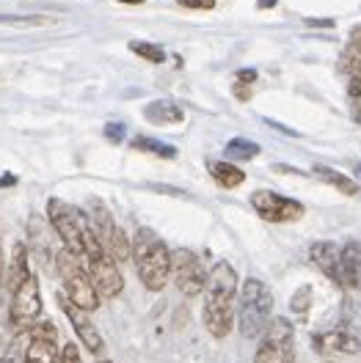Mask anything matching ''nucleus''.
Listing matches in <instances>:
<instances>
[{"mask_svg":"<svg viewBox=\"0 0 361 363\" xmlns=\"http://www.w3.org/2000/svg\"><path fill=\"white\" fill-rule=\"evenodd\" d=\"M342 278L350 289L361 292V242H345L342 248Z\"/></svg>","mask_w":361,"mask_h":363,"instance_id":"4468645a","label":"nucleus"},{"mask_svg":"<svg viewBox=\"0 0 361 363\" xmlns=\"http://www.w3.org/2000/svg\"><path fill=\"white\" fill-rule=\"evenodd\" d=\"M133 262L146 289L160 292L171 278V250L152 228H138L133 237Z\"/></svg>","mask_w":361,"mask_h":363,"instance_id":"f03ea898","label":"nucleus"},{"mask_svg":"<svg viewBox=\"0 0 361 363\" xmlns=\"http://www.w3.org/2000/svg\"><path fill=\"white\" fill-rule=\"evenodd\" d=\"M320 352H359L361 341L345 330H331V333H320L315 339Z\"/></svg>","mask_w":361,"mask_h":363,"instance_id":"2eb2a0df","label":"nucleus"},{"mask_svg":"<svg viewBox=\"0 0 361 363\" xmlns=\"http://www.w3.org/2000/svg\"><path fill=\"white\" fill-rule=\"evenodd\" d=\"M353 118L361 124V96H356V99H353Z\"/></svg>","mask_w":361,"mask_h":363,"instance_id":"c756f323","label":"nucleus"},{"mask_svg":"<svg viewBox=\"0 0 361 363\" xmlns=\"http://www.w3.org/2000/svg\"><path fill=\"white\" fill-rule=\"evenodd\" d=\"M182 9H202V11H210L215 6V0H177Z\"/></svg>","mask_w":361,"mask_h":363,"instance_id":"a878e982","label":"nucleus"},{"mask_svg":"<svg viewBox=\"0 0 361 363\" xmlns=\"http://www.w3.org/2000/svg\"><path fill=\"white\" fill-rule=\"evenodd\" d=\"M254 363H293V325L287 319H271Z\"/></svg>","mask_w":361,"mask_h":363,"instance_id":"1a4fd4ad","label":"nucleus"},{"mask_svg":"<svg viewBox=\"0 0 361 363\" xmlns=\"http://www.w3.org/2000/svg\"><path fill=\"white\" fill-rule=\"evenodd\" d=\"M259 155V146L254 140H246V138H232L226 143V157L232 160H254Z\"/></svg>","mask_w":361,"mask_h":363,"instance_id":"aec40b11","label":"nucleus"},{"mask_svg":"<svg viewBox=\"0 0 361 363\" xmlns=\"http://www.w3.org/2000/svg\"><path fill=\"white\" fill-rule=\"evenodd\" d=\"M97 363H113V361H97Z\"/></svg>","mask_w":361,"mask_h":363,"instance_id":"f704fd0d","label":"nucleus"},{"mask_svg":"<svg viewBox=\"0 0 361 363\" xmlns=\"http://www.w3.org/2000/svg\"><path fill=\"white\" fill-rule=\"evenodd\" d=\"M0 350H3V333H0Z\"/></svg>","mask_w":361,"mask_h":363,"instance_id":"72a5a7b5","label":"nucleus"},{"mask_svg":"<svg viewBox=\"0 0 361 363\" xmlns=\"http://www.w3.org/2000/svg\"><path fill=\"white\" fill-rule=\"evenodd\" d=\"M130 50H133L136 55H141L144 61H152V64H163V61H166V52H163V47H158V45L133 42V45H130Z\"/></svg>","mask_w":361,"mask_h":363,"instance_id":"5701e85b","label":"nucleus"},{"mask_svg":"<svg viewBox=\"0 0 361 363\" xmlns=\"http://www.w3.org/2000/svg\"><path fill=\"white\" fill-rule=\"evenodd\" d=\"M83 248H86L83 262H86V270H89L99 297L113 300V297L122 295L124 278H122V272H119V262H116L111 253H108V248L99 242V237L91 231V226H86V231H83Z\"/></svg>","mask_w":361,"mask_h":363,"instance_id":"7ed1b4c3","label":"nucleus"},{"mask_svg":"<svg viewBox=\"0 0 361 363\" xmlns=\"http://www.w3.org/2000/svg\"><path fill=\"white\" fill-rule=\"evenodd\" d=\"M105 138L113 140V143H119V140L124 138V127H122V124H108V127H105Z\"/></svg>","mask_w":361,"mask_h":363,"instance_id":"cd10ccee","label":"nucleus"},{"mask_svg":"<svg viewBox=\"0 0 361 363\" xmlns=\"http://www.w3.org/2000/svg\"><path fill=\"white\" fill-rule=\"evenodd\" d=\"M271 289L259 278H249L240 289V333L246 339H259L271 325Z\"/></svg>","mask_w":361,"mask_h":363,"instance_id":"20e7f679","label":"nucleus"},{"mask_svg":"<svg viewBox=\"0 0 361 363\" xmlns=\"http://www.w3.org/2000/svg\"><path fill=\"white\" fill-rule=\"evenodd\" d=\"M144 116L152 121V124H177L185 118L177 105H171V102H152V105H146V111Z\"/></svg>","mask_w":361,"mask_h":363,"instance_id":"f3484780","label":"nucleus"},{"mask_svg":"<svg viewBox=\"0 0 361 363\" xmlns=\"http://www.w3.org/2000/svg\"><path fill=\"white\" fill-rule=\"evenodd\" d=\"M47 218H50V223L55 228V234L61 237L64 248L77 253V256L86 253V248H83V231L89 226V220H86V215L80 209H75V206L61 201V199H50L47 201Z\"/></svg>","mask_w":361,"mask_h":363,"instance_id":"423d86ee","label":"nucleus"},{"mask_svg":"<svg viewBox=\"0 0 361 363\" xmlns=\"http://www.w3.org/2000/svg\"><path fill=\"white\" fill-rule=\"evenodd\" d=\"M58 272H61V278H64L67 297L75 303V306H80V308H86V311H94V308L99 306L102 297H99L97 286H94V281H91L89 270H86L83 256H77V253H72V250L61 248V253H58Z\"/></svg>","mask_w":361,"mask_h":363,"instance_id":"39448f33","label":"nucleus"},{"mask_svg":"<svg viewBox=\"0 0 361 363\" xmlns=\"http://www.w3.org/2000/svg\"><path fill=\"white\" fill-rule=\"evenodd\" d=\"M42 317V292H39V281L36 275H31L25 284H20L11 292V308L9 319L17 328V333H28Z\"/></svg>","mask_w":361,"mask_h":363,"instance_id":"0eeeda50","label":"nucleus"},{"mask_svg":"<svg viewBox=\"0 0 361 363\" xmlns=\"http://www.w3.org/2000/svg\"><path fill=\"white\" fill-rule=\"evenodd\" d=\"M315 177H317V179H323L325 184H331V187H337L339 193H345V196H356V193H359V182L347 179V177H342V174L331 171V168H323V165H317Z\"/></svg>","mask_w":361,"mask_h":363,"instance_id":"6ab92c4d","label":"nucleus"},{"mask_svg":"<svg viewBox=\"0 0 361 363\" xmlns=\"http://www.w3.org/2000/svg\"><path fill=\"white\" fill-rule=\"evenodd\" d=\"M119 3H144V0H119Z\"/></svg>","mask_w":361,"mask_h":363,"instance_id":"473e14b6","label":"nucleus"},{"mask_svg":"<svg viewBox=\"0 0 361 363\" xmlns=\"http://www.w3.org/2000/svg\"><path fill=\"white\" fill-rule=\"evenodd\" d=\"M235 295L237 272L229 262H218L204 286V325L215 339H224L235 328Z\"/></svg>","mask_w":361,"mask_h":363,"instance_id":"f257e3e1","label":"nucleus"},{"mask_svg":"<svg viewBox=\"0 0 361 363\" xmlns=\"http://www.w3.org/2000/svg\"><path fill=\"white\" fill-rule=\"evenodd\" d=\"M309 259L323 270V275H325L328 281L345 284V278H342V250H339L334 242H325V240H323V242H312Z\"/></svg>","mask_w":361,"mask_h":363,"instance_id":"f8f14e48","label":"nucleus"},{"mask_svg":"<svg viewBox=\"0 0 361 363\" xmlns=\"http://www.w3.org/2000/svg\"><path fill=\"white\" fill-rule=\"evenodd\" d=\"M25 363H61V350L50 339H31Z\"/></svg>","mask_w":361,"mask_h":363,"instance_id":"dca6fc26","label":"nucleus"},{"mask_svg":"<svg viewBox=\"0 0 361 363\" xmlns=\"http://www.w3.org/2000/svg\"><path fill=\"white\" fill-rule=\"evenodd\" d=\"M28 344H31V336H28V333H20L14 341H9V347H6V352H3L0 363H25Z\"/></svg>","mask_w":361,"mask_h":363,"instance_id":"412c9836","label":"nucleus"},{"mask_svg":"<svg viewBox=\"0 0 361 363\" xmlns=\"http://www.w3.org/2000/svg\"><path fill=\"white\" fill-rule=\"evenodd\" d=\"M28 259H31V256H28L25 242H14V248H11V262H9V272H6V284H9L11 292L33 275V272H31V264H28Z\"/></svg>","mask_w":361,"mask_h":363,"instance_id":"ddd939ff","label":"nucleus"},{"mask_svg":"<svg viewBox=\"0 0 361 363\" xmlns=\"http://www.w3.org/2000/svg\"><path fill=\"white\" fill-rule=\"evenodd\" d=\"M254 80H257V72H254V69L237 72V83H246V86H249V83H254Z\"/></svg>","mask_w":361,"mask_h":363,"instance_id":"c85d7f7f","label":"nucleus"},{"mask_svg":"<svg viewBox=\"0 0 361 363\" xmlns=\"http://www.w3.org/2000/svg\"><path fill=\"white\" fill-rule=\"evenodd\" d=\"M306 25H317V28H331L334 20H306Z\"/></svg>","mask_w":361,"mask_h":363,"instance_id":"7c9ffc66","label":"nucleus"},{"mask_svg":"<svg viewBox=\"0 0 361 363\" xmlns=\"http://www.w3.org/2000/svg\"><path fill=\"white\" fill-rule=\"evenodd\" d=\"M279 0H259V9H273Z\"/></svg>","mask_w":361,"mask_h":363,"instance_id":"2f4dec72","label":"nucleus"},{"mask_svg":"<svg viewBox=\"0 0 361 363\" xmlns=\"http://www.w3.org/2000/svg\"><path fill=\"white\" fill-rule=\"evenodd\" d=\"M61 308H64V314L67 319L72 322V328H75V333H77V339L86 344V350L89 352H102V347H105V341L99 336V330L94 328V322L89 319V311L86 308H80V306H75L69 297L61 295Z\"/></svg>","mask_w":361,"mask_h":363,"instance_id":"9b49d317","label":"nucleus"},{"mask_svg":"<svg viewBox=\"0 0 361 363\" xmlns=\"http://www.w3.org/2000/svg\"><path fill=\"white\" fill-rule=\"evenodd\" d=\"M133 149L155 152V155H160V157H177V149H174V146H166V143L152 140V138H136V140H133Z\"/></svg>","mask_w":361,"mask_h":363,"instance_id":"4be33fe9","label":"nucleus"},{"mask_svg":"<svg viewBox=\"0 0 361 363\" xmlns=\"http://www.w3.org/2000/svg\"><path fill=\"white\" fill-rule=\"evenodd\" d=\"M251 206L257 209L259 218H265L271 223H287V220H298L303 215V204H298L293 199H284L273 190H257L251 196Z\"/></svg>","mask_w":361,"mask_h":363,"instance_id":"9d476101","label":"nucleus"},{"mask_svg":"<svg viewBox=\"0 0 361 363\" xmlns=\"http://www.w3.org/2000/svg\"><path fill=\"white\" fill-rule=\"evenodd\" d=\"M312 295V289L309 286H303V289H298V295L293 300V308L295 311H306V297Z\"/></svg>","mask_w":361,"mask_h":363,"instance_id":"bb28decb","label":"nucleus"},{"mask_svg":"<svg viewBox=\"0 0 361 363\" xmlns=\"http://www.w3.org/2000/svg\"><path fill=\"white\" fill-rule=\"evenodd\" d=\"M28 336L31 339H50V341H55V328H53V322L50 319H39L31 330H28Z\"/></svg>","mask_w":361,"mask_h":363,"instance_id":"b1692460","label":"nucleus"},{"mask_svg":"<svg viewBox=\"0 0 361 363\" xmlns=\"http://www.w3.org/2000/svg\"><path fill=\"white\" fill-rule=\"evenodd\" d=\"M61 363H83L75 344H64V350H61Z\"/></svg>","mask_w":361,"mask_h":363,"instance_id":"393cba45","label":"nucleus"},{"mask_svg":"<svg viewBox=\"0 0 361 363\" xmlns=\"http://www.w3.org/2000/svg\"><path fill=\"white\" fill-rule=\"evenodd\" d=\"M207 275L210 272L204 270L202 259L190 248L171 250V278H174V284H177V289L182 295H202L204 286H207Z\"/></svg>","mask_w":361,"mask_h":363,"instance_id":"6e6552de","label":"nucleus"},{"mask_svg":"<svg viewBox=\"0 0 361 363\" xmlns=\"http://www.w3.org/2000/svg\"><path fill=\"white\" fill-rule=\"evenodd\" d=\"M210 174H212V179L218 182V184H224V187H240L246 182V171H240L232 162H212Z\"/></svg>","mask_w":361,"mask_h":363,"instance_id":"a211bd4d","label":"nucleus"}]
</instances>
